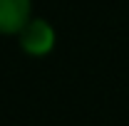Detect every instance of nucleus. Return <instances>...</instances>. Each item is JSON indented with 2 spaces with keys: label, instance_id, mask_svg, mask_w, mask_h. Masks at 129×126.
I'll use <instances>...</instances> for the list:
<instances>
[{
  "label": "nucleus",
  "instance_id": "obj_1",
  "mask_svg": "<svg viewBox=\"0 0 129 126\" xmlns=\"http://www.w3.org/2000/svg\"><path fill=\"white\" fill-rule=\"evenodd\" d=\"M20 47L30 57H45L55 47V30L47 20L42 17H32L27 27L20 32Z\"/></svg>",
  "mask_w": 129,
  "mask_h": 126
},
{
  "label": "nucleus",
  "instance_id": "obj_2",
  "mask_svg": "<svg viewBox=\"0 0 129 126\" xmlns=\"http://www.w3.org/2000/svg\"><path fill=\"white\" fill-rule=\"evenodd\" d=\"M32 20V0H0V35H20Z\"/></svg>",
  "mask_w": 129,
  "mask_h": 126
}]
</instances>
